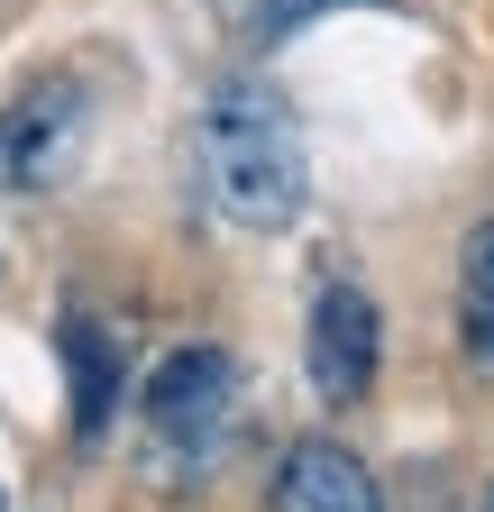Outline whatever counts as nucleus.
Listing matches in <instances>:
<instances>
[{
  "label": "nucleus",
  "instance_id": "obj_1",
  "mask_svg": "<svg viewBox=\"0 0 494 512\" xmlns=\"http://www.w3.org/2000/svg\"><path fill=\"white\" fill-rule=\"evenodd\" d=\"M202 192L229 229H293L312 211V147L302 119L284 110V92H266L257 74H238L202 101Z\"/></svg>",
  "mask_w": 494,
  "mask_h": 512
},
{
  "label": "nucleus",
  "instance_id": "obj_2",
  "mask_svg": "<svg viewBox=\"0 0 494 512\" xmlns=\"http://www.w3.org/2000/svg\"><path fill=\"white\" fill-rule=\"evenodd\" d=\"M238 421V366L220 348H174L156 375H147V430L165 458H220V439Z\"/></svg>",
  "mask_w": 494,
  "mask_h": 512
},
{
  "label": "nucleus",
  "instance_id": "obj_3",
  "mask_svg": "<svg viewBox=\"0 0 494 512\" xmlns=\"http://www.w3.org/2000/svg\"><path fill=\"white\" fill-rule=\"evenodd\" d=\"M83 110H92V101H83L74 74H55V83L19 92L10 110H0V174H10L19 192L65 183V165H74V147H83V128H92Z\"/></svg>",
  "mask_w": 494,
  "mask_h": 512
},
{
  "label": "nucleus",
  "instance_id": "obj_4",
  "mask_svg": "<svg viewBox=\"0 0 494 512\" xmlns=\"http://www.w3.org/2000/svg\"><path fill=\"white\" fill-rule=\"evenodd\" d=\"M302 357H312V394L321 403H357L366 384H376V357H385V320L376 302H366V284H321L312 293V339H302Z\"/></svg>",
  "mask_w": 494,
  "mask_h": 512
},
{
  "label": "nucleus",
  "instance_id": "obj_5",
  "mask_svg": "<svg viewBox=\"0 0 494 512\" xmlns=\"http://www.w3.org/2000/svg\"><path fill=\"white\" fill-rule=\"evenodd\" d=\"M275 512H385V494L339 439H293L275 467Z\"/></svg>",
  "mask_w": 494,
  "mask_h": 512
},
{
  "label": "nucleus",
  "instance_id": "obj_6",
  "mask_svg": "<svg viewBox=\"0 0 494 512\" xmlns=\"http://www.w3.org/2000/svg\"><path fill=\"white\" fill-rule=\"evenodd\" d=\"M65 366H74V439H101L110 403H119V339L101 330V320H74L65 330Z\"/></svg>",
  "mask_w": 494,
  "mask_h": 512
},
{
  "label": "nucleus",
  "instance_id": "obj_7",
  "mask_svg": "<svg viewBox=\"0 0 494 512\" xmlns=\"http://www.w3.org/2000/svg\"><path fill=\"white\" fill-rule=\"evenodd\" d=\"M458 320H467L476 366H494V220H476L458 247Z\"/></svg>",
  "mask_w": 494,
  "mask_h": 512
},
{
  "label": "nucleus",
  "instance_id": "obj_8",
  "mask_svg": "<svg viewBox=\"0 0 494 512\" xmlns=\"http://www.w3.org/2000/svg\"><path fill=\"white\" fill-rule=\"evenodd\" d=\"M485 512H494V494H485Z\"/></svg>",
  "mask_w": 494,
  "mask_h": 512
},
{
  "label": "nucleus",
  "instance_id": "obj_9",
  "mask_svg": "<svg viewBox=\"0 0 494 512\" xmlns=\"http://www.w3.org/2000/svg\"><path fill=\"white\" fill-rule=\"evenodd\" d=\"M0 512H10V503H0Z\"/></svg>",
  "mask_w": 494,
  "mask_h": 512
}]
</instances>
